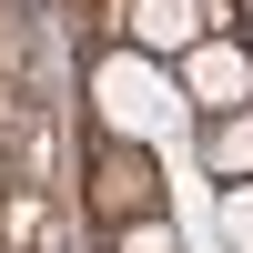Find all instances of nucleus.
Here are the masks:
<instances>
[{"mask_svg": "<svg viewBox=\"0 0 253 253\" xmlns=\"http://www.w3.org/2000/svg\"><path fill=\"white\" fill-rule=\"evenodd\" d=\"M91 112H101L112 142H162L172 112H182V81H172V61H152V51H112L91 71Z\"/></svg>", "mask_w": 253, "mask_h": 253, "instance_id": "f257e3e1", "label": "nucleus"}, {"mask_svg": "<svg viewBox=\"0 0 253 253\" xmlns=\"http://www.w3.org/2000/svg\"><path fill=\"white\" fill-rule=\"evenodd\" d=\"M172 81H182V112H203V122H223V112H253V51H243L233 31L193 41V51L172 61Z\"/></svg>", "mask_w": 253, "mask_h": 253, "instance_id": "f03ea898", "label": "nucleus"}, {"mask_svg": "<svg viewBox=\"0 0 253 253\" xmlns=\"http://www.w3.org/2000/svg\"><path fill=\"white\" fill-rule=\"evenodd\" d=\"M213 31H223L213 0H132V51H152V61H182L193 41H213Z\"/></svg>", "mask_w": 253, "mask_h": 253, "instance_id": "7ed1b4c3", "label": "nucleus"}, {"mask_svg": "<svg viewBox=\"0 0 253 253\" xmlns=\"http://www.w3.org/2000/svg\"><path fill=\"white\" fill-rule=\"evenodd\" d=\"M203 172H213V182H253V112L203 122Z\"/></svg>", "mask_w": 253, "mask_h": 253, "instance_id": "20e7f679", "label": "nucleus"}, {"mask_svg": "<svg viewBox=\"0 0 253 253\" xmlns=\"http://www.w3.org/2000/svg\"><path fill=\"white\" fill-rule=\"evenodd\" d=\"M213 233L223 253H253V182H213Z\"/></svg>", "mask_w": 253, "mask_h": 253, "instance_id": "39448f33", "label": "nucleus"}]
</instances>
